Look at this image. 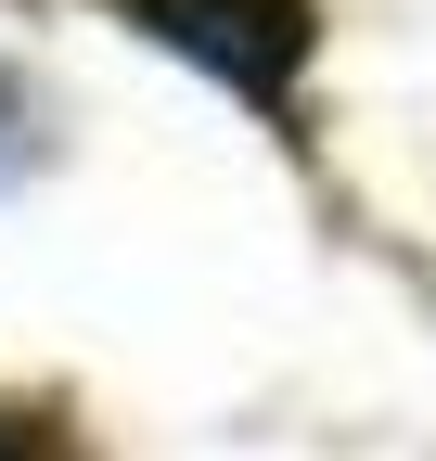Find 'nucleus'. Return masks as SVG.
<instances>
[{
    "mask_svg": "<svg viewBox=\"0 0 436 461\" xmlns=\"http://www.w3.org/2000/svg\"><path fill=\"white\" fill-rule=\"evenodd\" d=\"M26 167H39V103H26V77H14V65H0V193L26 180Z\"/></svg>",
    "mask_w": 436,
    "mask_h": 461,
    "instance_id": "f03ea898",
    "label": "nucleus"
},
{
    "mask_svg": "<svg viewBox=\"0 0 436 461\" xmlns=\"http://www.w3.org/2000/svg\"><path fill=\"white\" fill-rule=\"evenodd\" d=\"M0 461H26V448H0Z\"/></svg>",
    "mask_w": 436,
    "mask_h": 461,
    "instance_id": "7ed1b4c3",
    "label": "nucleus"
},
{
    "mask_svg": "<svg viewBox=\"0 0 436 461\" xmlns=\"http://www.w3.org/2000/svg\"><path fill=\"white\" fill-rule=\"evenodd\" d=\"M141 26L180 51V65H205L218 90H244V103H283L295 65H308V0H141Z\"/></svg>",
    "mask_w": 436,
    "mask_h": 461,
    "instance_id": "f257e3e1",
    "label": "nucleus"
}]
</instances>
